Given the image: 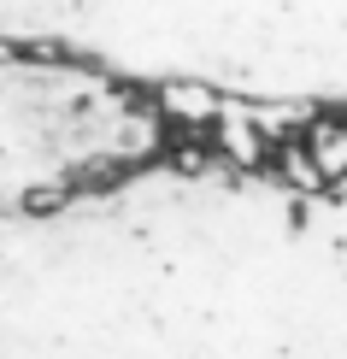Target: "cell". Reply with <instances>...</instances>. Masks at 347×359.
<instances>
[{
	"label": "cell",
	"mask_w": 347,
	"mask_h": 359,
	"mask_svg": "<svg viewBox=\"0 0 347 359\" xmlns=\"http://www.w3.org/2000/svg\"><path fill=\"white\" fill-rule=\"evenodd\" d=\"M124 124L112 100L95 95V83L65 71L0 65V177L36 183L48 171H65L71 159L88 165L100 154V136Z\"/></svg>",
	"instance_id": "cell-1"
}]
</instances>
